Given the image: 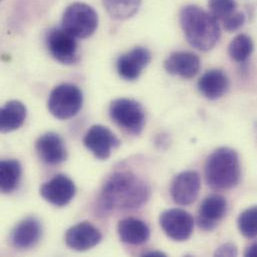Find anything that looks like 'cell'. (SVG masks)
Listing matches in <instances>:
<instances>
[{
  "label": "cell",
  "mask_w": 257,
  "mask_h": 257,
  "mask_svg": "<svg viewBox=\"0 0 257 257\" xmlns=\"http://www.w3.org/2000/svg\"><path fill=\"white\" fill-rule=\"evenodd\" d=\"M83 95L79 87L69 83L56 86L48 98V109L57 119L65 120L75 116L82 107Z\"/></svg>",
  "instance_id": "obj_5"
},
{
  "label": "cell",
  "mask_w": 257,
  "mask_h": 257,
  "mask_svg": "<svg viewBox=\"0 0 257 257\" xmlns=\"http://www.w3.org/2000/svg\"><path fill=\"white\" fill-rule=\"evenodd\" d=\"M72 34L61 28H52L46 33V46L51 56L60 63L74 64L78 61V45Z\"/></svg>",
  "instance_id": "obj_7"
},
{
  "label": "cell",
  "mask_w": 257,
  "mask_h": 257,
  "mask_svg": "<svg viewBox=\"0 0 257 257\" xmlns=\"http://www.w3.org/2000/svg\"><path fill=\"white\" fill-rule=\"evenodd\" d=\"M149 197L150 187L142 178L129 171L114 172L101 189L98 210L106 214L117 209H136L143 206Z\"/></svg>",
  "instance_id": "obj_1"
},
{
  "label": "cell",
  "mask_w": 257,
  "mask_h": 257,
  "mask_svg": "<svg viewBox=\"0 0 257 257\" xmlns=\"http://www.w3.org/2000/svg\"><path fill=\"white\" fill-rule=\"evenodd\" d=\"M35 150L40 160L49 165L60 164L67 157L64 141L55 132L42 134L35 143Z\"/></svg>",
  "instance_id": "obj_14"
},
{
  "label": "cell",
  "mask_w": 257,
  "mask_h": 257,
  "mask_svg": "<svg viewBox=\"0 0 257 257\" xmlns=\"http://www.w3.org/2000/svg\"><path fill=\"white\" fill-rule=\"evenodd\" d=\"M101 239L100 230L86 221L70 227L65 234L66 245L76 251L88 250L96 246Z\"/></svg>",
  "instance_id": "obj_13"
},
{
  "label": "cell",
  "mask_w": 257,
  "mask_h": 257,
  "mask_svg": "<svg viewBox=\"0 0 257 257\" xmlns=\"http://www.w3.org/2000/svg\"><path fill=\"white\" fill-rule=\"evenodd\" d=\"M179 21L187 41L198 50L212 49L220 38L218 20L198 6H184L180 10Z\"/></svg>",
  "instance_id": "obj_2"
},
{
  "label": "cell",
  "mask_w": 257,
  "mask_h": 257,
  "mask_svg": "<svg viewBox=\"0 0 257 257\" xmlns=\"http://www.w3.org/2000/svg\"><path fill=\"white\" fill-rule=\"evenodd\" d=\"M42 234V227L35 217L21 220L12 230L10 241L15 248L28 249L37 244Z\"/></svg>",
  "instance_id": "obj_17"
},
{
  "label": "cell",
  "mask_w": 257,
  "mask_h": 257,
  "mask_svg": "<svg viewBox=\"0 0 257 257\" xmlns=\"http://www.w3.org/2000/svg\"><path fill=\"white\" fill-rule=\"evenodd\" d=\"M244 255L247 257H257V241L250 244L244 251Z\"/></svg>",
  "instance_id": "obj_28"
},
{
  "label": "cell",
  "mask_w": 257,
  "mask_h": 257,
  "mask_svg": "<svg viewBox=\"0 0 257 257\" xmlns=\"http://www.w3.org/2000/svg\"><path fill=\"white\" fill-rule=\"evenodd\" d=\"M199 57L188 51H176L171 53L164 62L165 70L182 78H192L200 70Z\"/></svg>",
  "instance_id": "obj_16"
},
{
  "label": "cell",
  "mask_w": 257,
  "mask_h": 257,
  "mask_svg": "<svg viewBox=\"0 0 257 257\" xmlns=\"http://www.w3.org/2000/svg\"><path fill=\"white\" fill-rule=\"evenodd\" d=\"M159 223L164 233L175 241L187 240L194 228L192 215L179 208H172L162 212Z\"/></svg>",
  "instance_id": "obj_8"
},
{
  "label": "cell",
  "mask_w": 257,
  "mask_h": 257,
  "mask_svg": "<svg viewBox=\"0 0 257 257\" xmlns=\"http://www.w3.org/2000/svg\"><path fill=\"white\" fill-rule=\"evenodd\" d=\"M21 165L16 159H5L0 163V189L3 193L13 192L19 185Z\"/></svg>",
  "instance_id": "obj_21"
},
{
  "label": "cell",
  "mask_w": 257,
  "mask_h": 257,
  "mask_svg": "<svg viewBox=\"0 0 257 257\" xmlns=\"http://www.w3.org/2000/svg\"><path fill=\"white\" fill-rule=\"evenodd\" d=\"M197 86L204 97L209 100H216L226 93L229 81L222 70L211 69L200 77Z\"/></svg>",
  "instance_id": "obj_18"
},
{
  "label": "cell",
  "mask_w": 257,
  "mask_h": 257,
  "mask_svg": "<svg viewBox=\"0 0 257 257\" xmlns=\"http://www.w3.org/2000/svg\"><path fill=\"white\" fill-rule=\"evenodd\" d=\"M227 200L220 194H211L203 199L197 214V224L204 231H212L224 217Z\"/></svg>",
  "instance_id": "obj_12"
},
{
  "label": "cell",
  "mask_w": 257,
  "mask_h": 257,
  "mask_svg": "<svg viewBox=\"0 0 257 257\" xmlns=\"http://www.w3.org/2000/svg\"><path fill=\"white\" fill-rule=\"evenodd\" d=\"M141 0H103L108 14L115 19H127L139 9Z\"/></svg>",
  "instance_id": "obj_22"
},
{
  "label": "cell",
  "mask_w": 257,
  "mask_h": 257,
  "mask_svg": "<svg viewBox=\"0 0 257 257\" xmlns=\"http://www.w3.org/2000/svg\"><path fill=\"white\" fill-rule=\"evenodd\" d=\"M27 115L25 105L18 100L7 102L0 111V130L3 133L20 128Z\"/></svg>",
  "instance_id": "obj_20"
},
{
  "label": "cell",
  "mask_w": 257,
  "mask_h": 257,
  "mask_svg": "<svg viewBox=\"0 0 257 257\" xmlns=\"http://www.w3.org/2000/svg\"><path fill=\"white\" fill-rule=\"evenodd\" d=\"M150 60L151 54L147 48L135 47L118 58L116 63L117 72L125 80H135L140 76Z\"/></svg>",
  "instance_id": "obj_15"
},
{
  "label": "cell",
  "mask_w": 257,
  "mask_h": 257,
  "mask_svg": "<svg viewBox=\"0 0 257 257\" xmlns=\"http://www.w3.org/2000/svg\"><path fill=\"white\" fill-rule=\"evenodd\" d=\"M98 25V16L95 10L81 2L69 5L62 16V28L76 38L91 36Z\"/></svg>",
  "instance_id": "obj_4"
},
{
  "label": "cell",
  "mask_w": 257,
  "mask_h": 257,
  "mask_svg": "<svg viewBox=\"0 0 257 257\" xmlns=\"http://www.w3.org/2000/svg\"><path fill=\"white\" fill-rule=\"evenodd\" d=\"M117 232L122 242L131 245L145 243L150 237L148 225L141 219L128 217L119 221Z\"/></svg>",
  "instance_id": "obj_19"
},
{
  "label": "cell",
  "mask_w": 257,
  "mask_h": 257,
  "mask_svg": "<svg viewBox=\"0 0 257 257\" xmlns=\"http://www.w3.org/2000/svg\"><path fill=\"white\" fill-rule=\"evenodd\" d=\"M142 256L152 257V256H166L165 253L161 252V251H157V250H150L147 252H144L142 254Z\"/></svg>",
  "instance_id": "obj_29"
},
{
  "label": "cell",
  "mask_w": 257,
  "mask_h": 257,
  "mask_svg": "<svg viewBox=\"0 0 257 257\" xmlns=\"http://www.w3.org/2000/svg\"><path fill=\"white\" fill-rule=\"evenodd\" d=\"M40 195L50 204L58 207L67 205L76 193L74 182L64 174H57L40 186Z\"/></svg>",
  "instance_id": "obj_11"
},
{
  "label": "cell",
  "mask_w": 257,
  "mask_h": 257,
  "mask_svg": "<svg viewBox=\"0 0 257 257\" xmlns=\"http://www.w3.org/2000/svg\"><path fill=\"white\" fill-rule=\"evenodd\" d=\"M238 254V250H237V247L235 246V244L233 243H224L222 244L221 246H219L214 255L215 256L223 257V256H237Z\"/></svg>",
  "instance_id": "obj_27"
},
{
  "label": "cell",
  "mask_w": 257,
  "mask_h": 257,
  "mask_svg": "<svg viewBox=\"0 0 257 257\" xmlns=\"http://www.w3.org/2000/svg\"><path fill=\"white\" fill-rule=\"evenodd\" d=\"M204 175L209 187L215 190L234 188L240 180L238 153L229 147H219L206 159Z\"/></svg>",
  "instance_id": "obj_3"
},
{
  "label": "cell",
  "mask_w": 257,
  "mask_h": 257,
  "mask_svg": "<svg viewBox=\"0 0 257 257\" xmlns=\"http://www.w3.org/2000/svg\"><path fill=\"white\" fill-rule=\"evenodd\" d=\"M84 146L98 159H107L113 148L120 144L116 135L106 126L93 125L86 132L83 138Z\"/></svg>",
  "instance_id": "obj_10"
},
{
  "label": "cell",
  "mask_w": 257,
  "mask_h": 257,
  "mask_svg": "<svg viewBox=\"0 0 257 257\" xmlns=\"http://www.w3.org/2000/svg\"><path fill=\"white\" fill-rule=\"evenodd\" d=\"M111 119L130 134L139 135L145 124V112L141 104L133 99L118 98L109 106Z\"/></svg>",
  "instance_id": "obj_6"
},
{
  "label": "cell",
  "mask_w": 257,
  "mask_h": 257,
  "mask_svg": "<svg viewBox=\"0 0 257 257\" xmlns=\"http://www.w3.org/2000/svg\"><path fill=\"white\" fill-rule=\"evenodd\" d=\"M253 51L252 39L245 34H239L229 44L228 53L230 58L238 63L246 61Z\"/></svg>",
  "instance_id": "obj_23"
},
{
  "label": "cell",
  "mask_w": 257,
  "mask_h": 257,
  "mask_svg": "<svg viewBox=\"0 0 257 257\" xmlns=\"http://www.w3.org/2000/svg\"><path fill=\"white\" fill-rule=\"evenodd\" d=\"M210 14L218 21H223L236 11L235 0H208Z\"/></svg>",
  "instance_id": "obj_25"
},
{
  "label": "cell",
  "mask_w": 257,
  "mask_h": 257,
  "mask_svg": "<svg viewBox=\"0 0 257 257\" xmlns=\"http://www.w3.org/2000/svg\"><path fill=\"white\" fill-rule=\"evenodd\" d=\"M245 22V16L242 12L235 11L232 15L221 21L223 27L227 31H235L239 29Z\"/></svg>",
  "instance_id": "obj_26"
},
{
  "label": "cell",
  "mask_w": 257,
  "mask_h": 257,
  "mask_svg": "<svg viewBox=\"0 0 257 257\" xmlns=\"http://www.w3.org/2000/svg\"><path fill=\"white\" fill-rule=\"evenodd\" d=\"M200 187V176L196 171H183L173 178L170 195L176 204L187 206L197 199Z\"/></svg>",
  "instance_id": "obj_9"
},
{
  "label": "cell",
  "mask_w": 257,
  "mask_h": 257,
  "mask_svg": "<svg viewBox=\"0 0 257 257\" xmlns=\"http://www.w3.org/2000/svg\"><path fill=\"white\" fill-rule=\"evenodd\" d=\"M240 233L249 239L257 237V205L243 210L237 219Z\"/></svg>",
  "instance_id": "obj_24"
}]
</instances>
